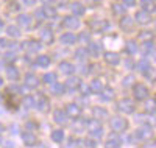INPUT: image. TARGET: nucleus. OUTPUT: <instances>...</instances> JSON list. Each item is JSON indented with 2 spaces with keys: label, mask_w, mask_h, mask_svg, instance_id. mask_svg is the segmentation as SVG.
I'll list each match as a JSON object with an SVG mask.
<instances>
[{
  "label": "nucleus",
  "mask_w": 156,
  "mask_h": 148,
  "mask_svg": "<svg viewBox=\"0 0 156 148\" xmlns=\"http://www.w3.org/2000/svg\"><path fill=\"white\" fill-rule=\"evenodd\" d=\"M59 41H61V44H66V45H72V44H75V42L78 41V37H76V36H75L73 33L67 31V33H62V34H61Z\"/></svg>",
  "instance_id": "a211bd4d"
},
{
  "label": "nucleus",
  "mask_w": 156,
  "mask_h": 148,
  "mask_svg": "<svg viewBox=\"0 0 156 148\" xmlns=\"http://www.w3.org/2000/svg\"><path fill=\"white\" fill-rule=\"evenodd\" d=\"M86 58H87V50H86V48H78V50H75V59L84 61Z\"/></svg>",
  "instance_id": "ea45409f"
},
{
  "label": "nucleus",
  "mask_w": 156,
  "mask_h": 148,
  "mask_svg": "<svg viewBox=\"0 0 156 148\" xmlns=\"http://www.w3.org/2000/svg\"><path fill=\"white\" fill-rule=\"evenodd\" d=\"M139 47H137V42L133 41V39H129V41H126L125 44V51L128 53V55H134V53H137Z\"/></svg>",
  "instance_id": "bb28decb"
},
{
  "label": "nucleus",
  "mask_w": 156,
  "mask_h": 148,
  "mask_svg": "<svg viewBox=\"0 0 156 148\" xmlns=\"http://www.w3.org/2000/svg\"><path fill=\"white\" fill-rule=\"evenodd\" d=\"M16 51H12V50H9V51H6L5 55H3V59L6 61V62H12V61H16Z\"/></svg>",
  "instance_id": "37998d69"
},
{
  "label": "nucleus",
  "mask_w": 156,
  "mask_h": 148,
  "mask_svg": "<svg viewBox=\"0 0 156 148\" xmlns=\"http://www.w3.org/2000/svg\"><path fill=\"white\" fill-rule=\"evenodd\" d=\"M22 104L27 107V109L33 107V106H34V97H31V95H25L23 100H22Z\"/></svg>",
  "instance_id": "79ce46f5"
},
{
  "label": "nucleus",
  "mask_w": 156,
  "mask_h": 148,
  "mask_svg": "<svg viewBox=\"0 0 156 148\" xmlns=\"http://www.w3.org/2000/svg\"><path fill=\"white\" fill-rule=\"evenodd\" d=\"M42 81H44L45 84H50V86H51L53 83H56V73H51V72H50V73H45L44 78H42Z\"/></svg>",
  "instance_id": "a19ab883"
},
{
  "label": "nucleus",
  "mask_w": 156,
  "mask_h": 148,
  "mask_svg": "<svg viewBox=\"0 0 156 148\" xmlns=\"http://www.w3.org/2000/svg\"><path fill=\"white\" fill-rule=\"evenodd\" d=\"M134 17H136V22H137L139 25H147V23H150V20H151V14H150V12H147V11H144V9L137 11Z\"/></svg>",
  "instance_id": "9d476101"
},
{
  "label": "nucleus",
  "mask_w": 156,
  "mask_h": 148,
  "mask_svg": "<svg viewBox=\"0 0 156 148\" xmlns=\"http://www.w3.org/2000/svg\"><path fill=\"white\" fill-rule=\"evenodd\" d=\"M34 106L37 107L39 112H48L50 111V100L44 95H39L37 100H34Z\"/></svg>",
  "instance_id": "0eeeda50"
},
{
  "label": "nucleus",
  "mask_w": 156,
  "mask_h": 148,
  "mask_svg": "<svg viewBox=\"0 0 156 148\" xmlns=\"http://www.w3.org/2000/svg\"><path fill=\"white\" fill-rule=\"evenodd\" d=\"M109 126H111L112 132H123V131L128 128V122H126L123 117L115 115V117H112V118L109 120Z\"/></svg>",
  "instance_id": "f257e3e1"
},
{
  "label": "nucleus",
  "mask_w": 156,
  "mask_h": 148,
  "mask_svg": "<svg viewBox=\"0 0 156 148\" xmlns=\"http://www.w3.org/2000/svg\"><path fill=\"white\" fill-rule=\"evenodd\" d=\"M0 143H2V137H0Z\"/></svg>",
  "instance_id": "69168bd1"
},
{
  "label": "nucleus",
  "mask_w": 156,
  "mask_h": 148,
  "mask_svg": "<svg viewBox=\"0 0 156 148\" xmlns=\"http://www.w3.org/2000/svg\"><path fill=\"white\" fill-rule=\"evenodd\" d=\"M42 12H44L45 19H55V17H56V8L50 6V5H45V6L42 8Z\"/></svg>",
  "instance_id": "c756f323"
},
{
  "label": "nucleus",
  "mask_w": 156,
  "mask_h": 148,
  "mask_svg": "<svg viewBox=\"0 0 156 148\" xmlns=\"http://www.w3.org/2000/svg\"><path fill=\"white\" fill-rule=\"evenodd\" d=\"M36 128H37V125H36L34 122H28V123H25V129H27V131H31V132H33Z\"/></svg>",
  "instance_id": "09e8293b"
},
{
  "label": "nucleus",
  "mask_w": 156,
  "mask_h": 148,
  "mask_svg": "<svg viewBox=\"0 0 156 148\" xmlns=\"http://www.w3.org/2000/svg\"><path fill=\"white\" fill-rule=\"evenodd\" d=\"M59 72H62V75H72L75 72V65L72 62H67V61H62L59 64Z\"/></svg>",
  "instance_id": "aec40b11"
},
{
  "label": "nucleus",
  "mask_w": 156,
  "mask_h": 148,
  "mask_svg": "<svg viewBox=\"0 0 156 148\" xmlns=\"http://www.w3.org/2000/svg\"><path fill=\"white\" fill-rule=\"evenodd\" d=\"M83 143H84L87 148H94V146H95V142H94V140H89V139H87V140H84Z\"/></svg>",
  "instance_id": "5fc2aeb1"
},
{
  "label": "nucleus",
  "mask_w": 156,
  "mask_h": 148,
  "mask_svg": "<svg viewBox=\"0 0 156 148\" xmlns=\"http://www.w3.org/2000/svg\"><path fill=\"white\" fill-rule=\"evenodd\" d=\"M5 146H6V148H14V143H12V142H6Z\"/></svg>",
  "instance_id": "13d9d810"
},
{
  "label": "nucleus",
  "mask_w": 156,
  "mask_h": 148,
  "mask_svg": "<svg viewBox=\"0 0 156 148\" xmlns=\"http://www.w3.org/2000/svg\"><path fill=\"white\" fill-rule=\"evenodd\" d=\"M134 61L133 59H126L125 61V65H126V69H134V64H133Z\"/></svg>",
  "instance_id": "864d4df0"
},
{
  "label": "nucleus",
  "mask_w": 156,
  "mask_h": 148,
  "mask_svg": "<svg viewBox=\"0 0 156 148\" xmlns=\"http://www.w3.org/2000/svg\"><path fill=\"white\" fill-rule=\"evenodd\" d=\"M22 50L28 51V53H36L42 48V42L41 41H36V39H30V41H25L19 45Z\"/></svg>",
  "instance_id": "39448f33"
},
{
  "label": "nucleus",
  "mask_w": 156,
  "mask_h": 148,
  "mask_svg": "<svg viewBox=\"0 0 156 148\" xmlns=\"http://www.w3.org/2000/svg\"><path fill=\"white\" fill-rule=\"evenodd\" d=\"M105 61L109 65H117V64H120V55L115 51H106L105 53Z\"/></svg>",
  "instance_id": "f3484780"
},
{
  "label": "nucleus",
  "mask_w": 156,
  "mask_h": 148,
  "mask_svg": "<svg viewBox=\"0 0 156 148\" xmlns=\"http://www.w3.org/2000/svg\"><path fill=\"white\" fill-rule=\"evenodd\" d=\"M41 2H42V3H45V5H48V3L53 2V0H41Z\"/></svg>",
  "instance_id": "bf43d9fd"
},
{
  "label": "nucleus",
  "mask_w": 156,
  "mask_h": 148,
  "mask_svg": "<svg viewBox=\"0 0 156 148\" xmlns=\"http://www.w3.org/2000/svg\"><path fill=\"white\" fill-rule=\"evenodd\" d=\"M64 131L62 129H55L53 132H51V140L53 142H56V143H61L62 140H64Z\"/></svg>",
  "instance_id": "f704fd0d"
},
{
  "label": "nucleus",
  "mask_w": 156,
  "mask_h": 148,
  "mask_svg": "<svg viewBox=\"0 0 156 148\" xmlns=\"http://www.w3.org/2000/svg\"><path fill=\"white\" fill-rule=\"evenodd\" d=\"M6 76H8L9 79H12V81H17V79L20 78V72H19L17 67L8 65V67H6Z\"/></svg>",
  "instance_id": "4be33fe9"
},
{
  "label": "nucleus",
  "mask_w": 156,
  "mask_h": 148,
  "mask_svg": "<svg viewBox=\"0 0 156 148\" xmlns=\"http://www.w3.org/2000/svg\"><path fill=\"white\" fill-rule=\"evenodd\" d=\"M2 26H3V20H2V19H0V28H2Z\"/></svg>",
  "instance_id": "0e129e2a"
},
{
  "label": "nucleus",
  "mask_w": 156,
  "mask_h": 148,
  "mask_svg": "<svg viewBox=\"0 0 156 148\" xmlns=\"http://www.w3.org/2000/svg\"><path fill=\"white\" fill-rule=\"evenodd\" d=\"M6 45H8L6 39H0V47H6Z\"/></svg>",
  "instance_id": "4d7b16f0"
},
{
  "label": "nucleus",
  "mask_w": 156,
  "mask_h": 148,
  "mask_svg": "<svg viewBox=\"0 0 156 148\" xmlns=\"http://www.w3.org/2000/svg\"><path fill=\"white\" fill-rule=\"evenodd\" d=\"M76 37H80V41H83V42H89V33H81L80 36H76Z\"/></svg>",
  "instance_id": "3c124183"
},
{
  "label": "nucleus",
  "mask_w": 156,
  "mask_h": 148,
  "mask_svg": "<svg viewBox=\"0 0 156 148\" xmlns=\"http://www.w3.org/2000/svg\"><path fill=\"white\" fill-rule=\"evenodd\" d=\"M41 41L45 42V44H51L53 42V31H51L50 28H44L41 31Z\"/></svg>",
  "instance_id": "393cba45"
},
{
  "label": "nucleus",
  "mask_w": 156,
  "mask_h": 148,
  "mask_svg": "<svg viewBox=\"0 0 156 148\" xmlns=\"http://www.w3.org/2000/svg\"><path fill=\"white\" fill-rule=\"evenodd\" d=\"M3 131H5V126H3V125H2V123H0V134H2V132H3Z\"/></svg>",
  "instance_id": "680f3d73"
},
{
  "label": "nucleus",
  "mask_w": 156,
  "mask_h": 148,
  "mask_svg": "<svg viewBox=\"0 0 156 148\" xmlns=\"http://www.w3.org/2000/svg\"><path fill=\"white\" fill-rule=\"evenodd\" d=\"M139 37H142L144 41H150V39H153V31H148V30L140 31L139 33Z\"/></svg>",
  "instance_id": "49530a36"
},
{
  "label": "nucleus",
  "mask_w": 156,
  "mask_h": 148,
  "mask_svg": "<svg viewBox=\"0 0 156 148\" xmlns=\"http://www.w3.org/2000/svg\"><path fill=\"white\" fill-rule=\"evenodd\" d=\"M64 92H66V86L58 84V83L51 84V93H55V95H62Z\"/></svg>",
  "instance_id": "58836bf2"
},
{
  "label": "nucleus",
  "mask_w": 156,
  "mask_h": 148,
  "mask_svg": "<svg viewBox=\"0 0 156 148\" xmlns=\"http://www.w3.org/2000/svg\"><path fill=\"white\" fill-rule=\"evenodd\" d=\"M66 2H67V0H59V6H64V5H66Z\"/></svg>",
  "instance_id": "052dcab7"
},
{
  "label": "nucleus",
  "mask_w": 156,
  "mask_h": 148,
  "mask_svg": "<svg viewBox=\"0 0 156 148\" xmlns=\"http://www.w3.org/2000/svg\"><path fill=\"white\" fill-rule=\"evenodd\" d=\"M36 3V0H23V5H27V6H33Z\"/></svg>",
  "instance_id": "6e6d98bb"
},
{
  "label": "nucleus",
  "mask_w": 156,
  "mask_h": 148,
  "mask_svg": "<svg viewBox=\"0 0 156 148\" xmlns=\"http://www.w3.org/2000/svg\"><path fill=\"white\" fill-rule=\"evenodd\" d=\"M6 33L9 37H20V28L17 25H11L6 28Z\"/></svg>",
  "instance_id": "c9c22d12"
},
{
  "label": "nucleus",
  "mask_w": 156,
  "mask_h": 148,
  "mask_svg": "<svg viewBox=\"0 0 156 148\" xmlns=\"http://www.w3.org/2000/svg\"><path fill=\"white\" fill-rule=\"evenodd\" d=\"M62 25L67 26V28H70V30H76V28H80L81 22H80V19H78L76 16H66L62 19Z\"/></svg>",
  "instance_id": "6e6552de"
},
{
  "label": "nucleus",
  "mask_w": 156,
  "mask_h": 148,
  "mask_svg": "<svg viewBox=\"0 0 156 148\" xmlns=\"http://www.w3.org/2000/svg\"><path fill=\"white\" fill-rule=\"evenodd\" d=\"M22 140H23V143L27 145V146H34L37 143V137L34 136L31 131H25L22 134Z\"/></svg>",
  "instance_id": "dca6fc26"
},
{
  "label": "nucleus",
  "mask_w": 156,
  "mask_h": 148,
  "mask_svg": "<svg viewBox=\"0 0 156 148\" xmlns=\"http://www.w3.org/2000/svg\"><path fill=\"white\" fill-rule=\"evenodd\" d=\"M140 6L147 12H154V0H140Z\"/></svg>",
  "instance_id": "7c9ffc66"
},
{
  "label": "nucleus",
  "mask_w": 156,
  "mask_h": 148,
  "mask_svg": "<svg viewBox=\"0 0 156 148\" xmlns=\"http://www.w3.org/2000/svg\"><path fill=\"white\" fill-rule=\"evenodd\" d=\"M36 64H37L39 67H48V65H50V56H47V55L37 56V58H36Z\"/></svg>",
  "instance_id": "4c0bfd02"
},
{
  "label": "nucleus",
  "mask_w": 156,
  "mask_h": 148,
  "mask_svg": "<svg viewBox=\"0 0 156 148\" xmlns=\"http://www.w3.org/2000/svg\"><path fill=\"white\" fill-rule=\"evenodd\" d=\"M87 55H90V56H94V58H97L98 55H100V50H101V47H100V44H97V42H90L89 45H87Z\"/></svg>",
  "instance_id": "b1692460"
},
{
  "label": "nucleus",
  "mask_w": 156,
  "mask_h": 148,
  "mask_svg": "<svg viewBox=\"0 0 156 148\" xmlns=\"http://www.w3.org/2000/svg\"><path fill=\"white\" fill-rule=\"evenodd\" d=\"M134 67H136L140 73H144L145 70L150 69V62H148L147 59H142V61H137V64H134Z\"/></svg>",
  "instance_id": "e433bc0d"
},
{
  "label": "nucleus",
  "mask_w": 156,
  "mask_h": 148,
  "mask_svg": "<svg viewBox=\"0 0 156 148\" xmlns=\"http://www.w3.org/2000/svg\"><path fill=\"white\" fill-rule=\"evenodd\" d=\"M53 120H55L58 125H66V122H67V114H66V111L56 109V111L53 112Z\"/></svg>",
  "instance_id": "6ab92c4d"
},
{
  "label": "nucleus",
  "mask_w": 156,
  "mask_h": 148,
  "mask_svg": "<svg viewBox=\"0 0 156 148\" xmlns=\"http://www.w3.org/2000/svg\"><path fill=\"white\" fill-rule=\"evenodd\" d=\"M78 90L81 92V95H83V97H87L89 93H90V89H89V86H86V84H81Z\"/></svg>",
  "instance_id": "de8ad7c7"
},
{
  "label": "nucleus",
  "mask_w": 156,
  "mask_h": 148,
  "mask_svg": "<svg viewBox=\"0 0 156 148\" xmlns=\"http://www.w3.org/2000/svg\"><path fill=\"white\" fill-rule=\"evenodd\" d=\"M64 86H66V90H70V92L78 90V89H80V86H81V79L78 78V76H70Z\"/></svg>",
  "instance_id": "9b49d317"
},
{
  "label": "nucleus",
  "mask_w": 156,
  "mask_h": 148,
  "mask_svg": "<svg viewBox=\"0 0 156 148\" xmlns=\"http://www.w3.org/2000/svg\"><path fill=\"white\" fill-rule=\"evenodd\" d=\"M70 9H72V12H73V16H83L84 12H86V8H84V5L81 3V2H73L72 5H70Z\"/></svg>",
  "instance_id": "412c9836"
},
{
  "label": "nucleus",
  "mask_w": 156,
  "mask_h": 148,
  "mask_svg": "<svg viewBox=\"0 0 156 148\" xmlns=\"http://www.w3.org/2000/svg\"><path fill=\"white\" fill-rule=\"evenodd\" d=\"M136 0H123V6H134Z\"/></svg>",
  "instance_id": "603ef678"
},
{
  "label": "nucleus",
  "mask_w": 156,
  "mask_h": 148,
  "mask_svg": "<svg viewBox=\"0 0 156 148\" xmlns=\"http://www.w3.org/2000/svg\"><path fill=\"white\" fill-rule=\"evenodd\" d=\"M117 109H119V112L134 114V111H136V104H134L133 100H129V98H122V100H119V103H117Z\"/></svg>",
  "instance_id": "7ed1b4c3"
},
{
  "label": "nucleus",
  "mask_w": 156,
  "mask_h": 148,
  "mask_svg": "<svg viewBox=\"0 0 156 148\" xmlns=\"http://www.w3.org/2000/svg\"><path fill=\"white\" fill-rule=\"evenodd\" d=\"M2 86H3V79H2V78H0V87H2Z\"/></svg>",
  "instance_id": "e2e57ef3"
},
{
  "label": "nucleus",
  "mask_w": 156,
  "mask_h": 148,
  "mask_svg": "<svg viewBox=\"0 0 156 148\" xmlns=\"http://www.w3.org/2000/svg\"><path fill=\"white\" fill-rule=\"evenodd\" d=\"M89 89H90V92H94V93H100L103 90V83L100 81L98 78H95V79H92V83L89 84Z\"/></svg>",
  "instance_id": "c85d7f7f"
},
{
  "label": "nucleus",
  "mask_w": 156,
  "mask_h": 148,
  "mask_svg": "<svg viewBox=\"0 0 156 148\" xmlns=\"http://www.w3.org/2000/svg\"><path fill=\"white\" fill-rule=\"evenodd\" d=\"M6 92L11 93V95H16V93H20V92H22V89H20L19 86H16V84H11V86L6 87Z\"/></svg>",
  "instance_id": "a18cd8bd"
},
{
  "label": "nucleus",
  "mask_w": 156,
  "mask_h": 148,
  "mask_svg": "<svg viewBox=\"0 0 156 148\" xmlns=\"http://www.w3.org/2000/svg\"><path fill=\"white\" fill-rule=\"evenodd\" d=\"M98 95H100L101 101H109V100H112V97H114V90H112L111 87H103V90L98 93Z\"/></svg>",
  "instance_id": "cd10ccee"
},
{
  "label": "nucleus",
  "mask_w": 156,
  "mask_h": 148,
  "mask_svg": "<svg viewBox=\"0 0 156 148\" xmlns=\"http://www.w3.org/2000/svg\"><path fill=\"white\" fill-rule=\"evenodd\" d=\"M34 17H36L37 20H44V19H45V16H44L42 9H37V11H34Z\"/></svg>",
  "instance_id": "8fccbe9b"
},
{
  "label": "nucleus",
  "mask_w": 156,
  "mask_h": 148,
  "mask_svg": "<svg viewBox=\"0 0 156 148\" xmlns=\"http://www.w3.org/2000/svg\"><path fill=\"white\" fill-rule=\"evenodd\" d=\"M153 50H154L153 39H150V41H145L144 45H142V53H144V55H153Z\"/></svg>",
  "instance_id": "2f4dec72"
},
{
  "label": "nucleus",
  "mask_w": 156,
  "mask_h": 148,
  "mask_svg": "<svg viewBox=\"0 0 156 148\" xmlns=\"http://www.w3.org/2000/svg\"><path fill=\"white\" fill-rule=\"evenodd\" d=\"M111 11H112V14H115V16H123L126 12V9H125V6L122 3H112L111 5Z\"/></svg>",
  "instance_id": "473e14b6"
},
{
  "label": "nucleus",
  "mask_w": 156,
  "mask_h": 148,
  "mask_svg": "<svg viewBox=\"0 0 156 148\" xmlns=\"http://www.w3.org/2000/svg\"><path fill=\"white\" fill-rule=\"evenodd\" d=\"M134 140H137V142H144V140H148L150 137H151V128L150 126H147V123H144L142 126H139L137 129H136V132H134Z\"/></svg>",
  "instance_id": "20e7f679"
},
{
  "label": "nucleus",
  "mask_w": 156,
  "mask_h": 148,
  "mask_svg": "<svg viewBox=\"0 0 156 148\" xmlns=\"http://www.w3.org/2000/svg\"><path fill=\"white\" fill-rule=\"evenodd\" d=\"M108 28H109V22L108 20H98V19H95V20L90 22V30H92V31L100 33V31H105Z\"/></svg>",
  "instance_id": "1a4fd4ad"
},
{
  "label": "nucleus",
  "mask_w": 156,
  "mask_h": 148,
  "mask_svg": "<svg viewBox=\"0 0 156 148\" xmlns=\"http://www.w3.org/2000/svg\"><path fill=\"white\" fill-rule=\"evenodd\" d=\"M133 93H134V98L137 101H144L148 98L150 92H148V87L144 86V84H134L133 86Z\"/></svg>",
  "instance_id": "423d86ee"
},
{
  "label": "nucleus",
  "mask_w": 156,
  "mask_h": 148,
  "mask_svg": "<svg viewBox=\"0 0 156 148\" xmlns=\"http://www.w3.org/2000/svg\"><path fill=\"white\" fill-rule=\"evenodd\" d=\"M17 23H19L20 26L28 28V26L31 25V16L27 14V12H22V14H19V17H17Z\"/></svg>",
  "instance_id": "5701e85b"
},
{
  "label": "nucleus",
  "mask_w": 156,
  "mask_h": 148,
  "mask_svg": "<svg viewBox=\"0 0 156 148\" xmlns=\"http://www.w3.org/2000/svg\"><path fill=\"white\" fill-rule=\"evenodd\" d=\"M134 81H136L134 76H133V75H128L126 78H123V81H122V83H123L125 87H133V86H134Z\"/></svg>",
  "instance_id": "c03bdc74"
},
{
  "label": "nucleus",
  "mask_w": 156,
  "mask_h": 148,
  "mask_svg": "<svg viewBox=\"0 0 156 148\" xmlns=\"http://www.w3.org/2000/svg\"><path fill=\"white\" fill-rule=\"evenodd\" d=\"M120 145H122V139L117 136V132L111 134L109 139L105 142V148H120Z\"/></svg>",
  "instance_id": "f8f14e48"
},
{
  "label": "nucleus",
  "mask_w": 156,
  "mask_h": 148,
  "mask_svg": "<svg viewBox=\"0 0 156 148\" xmlns=\"http://www.w3.org/2000/svg\"><path fill=\"white\" fill-rule=\"evenodd\" d=\"M66 114H67V117L76 118V117L81 115V107L78 106V104H75V103H70V104H67V107H66Z\"/></svg>",
  "instance_id": "2eb2a0df"
},
{
  "label": "nucleus",
  "mask_w": 156,
  "mask_h": 148,
  "mask_svg": "<svg viewBox=\"0 0 156 148\" xmlns=\"http://www.w3.org/2000/svg\"><path fill=\"white\" fill-rule=\"evenodd\" d=\"M86 128H87V132L92 137H100L103 134V126H101L100 120H87Z\"/></svg>",
  "instance_id": "f03ea898"
},
{
  "label": "nucleus",
  "mask_w": 156,
  "mask_h": 148,
  "mask_svg": "<svg viewBox=\"0 0 156 148\" xmlns=\"http://www.w3.org/2000/svg\"><path fill=\"white\" fill-rule=\"evenodd\" d=\"M23 83H25V86H27L28 89H36L39 86V79H37V76L34 73H27L25 75Z\"/></svg>",
  "instance_id": "ddd939ff"
},
{
  "label": "nucleus",
  "mask_w": 156,
  "mask_h": 148,
  "mask_svg": "<svg viewBox=\"0 0 156 148\" xmlns=\"http://www.w3.org/2000/svg\"><path fill=\"white\" fill-rule=\"evenodd\" d=\"M86 123H87V120H84V118H80V117H76V120L73 122V129H75L76 132H80V131H83V129L86 128Z\"/></svg>",
  "instance_id": "72a5a7b5"
},
{
  "label": "nucleus",
  "mask_w": 156,
  "mask_h": 148,
  "mask_svg": "<svg viewBox=\"0 0 156 148\" xmlns=\"http://www.w3.org/2000/svg\"><path fill=\"white\" fill-rule=\"evenodd\" d=\"M92 114L95 117V120H103L108 117V111L105 109V107H100V106H95L92 109Z\"/></svg>",
  "instance_id": "a878e982"
},
{
  "label": "nucleus",
  "mask_w": 156,
  "mask_h": 148,
  "mask_svg": "<svg viewBox=\"0 0 156 148\" xmlns=\"http://www.w3.org/2000/svg\"><path fill=\"white\" fill-rule=\"evenodd\" d=\"M120 28L123 30V31H131L133 28H134V20L131 19V17H129V16H123L122 19H120Z\"/></svg>",
  "instance_id": "4468645a"
}]
</instances>
